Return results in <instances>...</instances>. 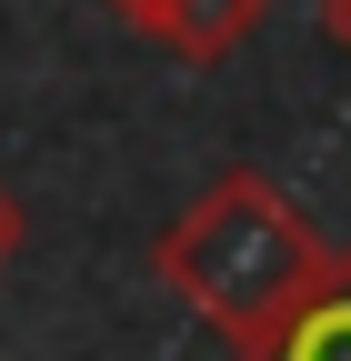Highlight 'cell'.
I'll return each mask as SVG.
<instances>
[{"instance_id":"cell-1","label":"cell","mask_w":351,"mask_h":361,"mask_svg":"<svg viewBox=\"0 0 351 361\" xmlns=\"http://www.w3.org/2000/svg\"><path fill=\"white\" fill-rule=\"evenodd\" d=\"M151 271L181 291V311H201V322L251 361L301 301H312V281L331 271V241L312 231V211H301L271 171H211L201 191L171 211V231L151 241Z\"/></svg>"},{"instance_id":"cell-2","label":"cell","mask_w":351,"mask_h":361,"mask_svg":"<svg viewBox=\"0 0 351 361\" xmlns=\"http://www.w3.org/2000/svg\"><path fill=\"white\" fill-rule=\"evenodd\" d=\"M251 361H351V251H331V271L312 281V301H301Z\"/></svg>"},{"instance_id":"cell-3","label":"cell","mask_w":351,"mask_h":361,"mask_svg":"<svg viewBox=\"0 0 351 361\" xmlns=\"http://www.w3.org/2000/svg\"><path fill=\"white\" fill-rule=\"evenodd\" d=\"M261 11H271V0H171L151 40H161L171 61H191V71H221L241 40L261 30Z\"/></svg>"},{"instance_id":"cell-4","label":"cell","mask_w":351,"mask_h":361,"mask_svg":"<svg viewBox=\"0 0 351 361\" xmlns=\"http://www.w3.org/2000/svg\"><path fill=\"white\" fill-rule=\"evenodd\" d=\"M20 231H30V211H20V191H11V180H0V271L20 261Z\"/></svg>"},{"instance_id":"cell-5","label":"cell","mask_w":351,"mask_h":361,"mask_svg":"<svg viewBox=\"0 0 351 361\" xmlns=\"http://www.w3.org/2000/svg\"><path fill=\"white\" fill-rule=\"evenodd\" d=\"M101 11H111V20H130V30H161V11H171V0H101Z\"/></svg>"},{"instance_id":"cell-6","label":"cell","mask_w":351,"mask_h":361,"mask_svg":"<svg viewBox=\"0 0 351 361\" xmlns=\"http://www.w3.org/2000/svg\"><path fill=\"white\" fill-rule=\"evenodd\" d=\"M321 40H331L341 61H351V0H321Z\"/></svg>"}]
</instances>
